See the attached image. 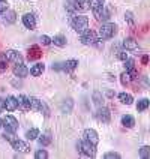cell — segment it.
<instances>
[{
	"label": "cell",
	"mask_w": 150,
	"mask_h": 159,
	"mask_svg": "<svg viewBox=\"0 0 150 159\" xmlns=\"http://www.w3.org/2000/svg\"><path fill=\"white\" fill-rule=\"evenodd\" d=\"M116 32H117V26H116L114 23H105V24H102L101 29H99L98 38L102 39V41H105V39L113 38V36L116 35Z\"/></svg>",
	"instance_id": "1"
},
{
	"label": "cell",
	"mask_w": 150,
	"mask_h": 159,
	"mask_svg": "<svg viewBox=\"0 0 150 159\" xmlns=\"http://www.w3.org/2000/svg\"><path fill=\"white\" fill-rule=\"evenodd\" d=\"M71 26L77 33H83L89 27V18L86 15H75L71 20Z\"/></svg>",
	"instance_id": "2"
},
{
	"label": "cell",
	"mask_w": 150,
	"mask_h": 159,
	"mask_svg": "<svg viewBox=\"0 0 150 159\" xmlns=\"http://www.w3.org/2000/svg\"><path fill=\"white\" fill-rule=\"evenodd\" d=\"M77 149L81 155L84 156H90V158H95L96 155V146H93L92 143L86 141V140H81V141L77 143Z\"/></svg>",
	"instance_id": "3"
},
{
	"label": "cell",
	"mask_w": 150,
	"mask_h": 159,
	"mask_svg": "<svg viewBox=\"0 0 150 159\" xmlns=\"http://www.w3.org/2000/svg\"><path fill=\"white\" fill-rule=\"evenodd\" d=\"M2 126L5 128V131H8V132H17L18 131V120L14 117V116H5L3 117V120H2Z\"/></svg>",
	"instance_id": "4"
},
{
	"label": "cell",
	"mask_w": 150,
	"mask_h": 159,
	"mask_svg": "<svg viewBox=\"0 0 150 159\" xmlns=\"http://www.w3.org/2000/svg\"><path fill=\"white\" fill-rule=\"evenodd\" d=\"M81 42L84 45H96V42H99V41H98V33L95 30L86 29V30L81 33Z\"/></svg>",
	"instance_id": "5"
},
{
	"label": "cell",
	"mask_w": 150,
	"mask_h": 159,
	"mask_svg": "<svg viewBox=\"0 0 150 159\" xmlns=\"http://www.w3.org/2000/svg\"><path fill=\"white\" fill-rule=\"evenodd\" d=\"M83 140L92 143L93 146H98V143H99V135H98V132L95 129H86L84 134H83Z\"/></svg>",
	"instance_id": "6"
},
{
	"label": "cell",
	"mask_w": 150,
	"mask_h": 159,
	"mask_svg": "<svg viewBox=\"0 0 150 159\" xmlns=\"http://www.w3.org/2000/svg\"><path fill=\"white\" fill-rule=\"evenodd\" d=\"M23 24H24V27L26 29H29V30H33L36 27V15L35 14H32V12H27V14H24L23 15Z\"/></svg>",
	"instance_id": "7"
},
{
	"label": "cell",
	"mask_w": 150,
	"mask_h": 159,
	"mask_svg": "<svg viewBox=\"0 0 150 159\" xmlns=\"http://www.w3.org/2000/svg\"><path fill=\"white\" fill-rule=\"evenodd\" d=\"M96 119L99 120V122H102V123H110V120H111V114H110L108 108H105V107L99 108V110L96 111Z\"/></svg>",
	"instance_id": "8"
},
{
	"label": "cell",
	"mask_w": 150,
	"mask_h": 159,
	"mask_svg": "<svg viewBox=\"0 0 150 159\" xmlns=\"http://www.w3.org/2000/svg\"><path fill=\"white\" fill-rule=\"evenodd\" d=\"M6 59H8V62H12L14 65H20V63H23V57H21V54L18 53V51H14V50H8L6 51Z\"/></svg>",
	"instance_id": "9"
},
{
	"label": "cell",
	"mask_w": 150,
	"mask_h": 159,
	"mask_svg": "<svg viewBox=\"0 0 150 159\" xmlns=\"http://www.w3.org/2000/svg\"><path fill=\"white\" fill-rule=\"evenodd\" d=\"M41 57H42V51H41V48L38 45H33V47L29 48V53H27V59L29 60H38Z\"/></svg>",
	"instance_id": "10"
},
{
	"label": "cell",
	"mask_w": 150,
	"mask_h": 159,
	"mask_svg": "<svg viewBox=\"0 0 150 159\" xmlns=\"http://www.w3.org/2000/svg\"><path fill=\"white\" fill-rule=\"evenodd\" d=\"M74 9L80 12H86L90 9V0H75L74 2Z\"/></svg>",
	"instance_id": "11"
},
{
	"label": "cell",
	"mask_w": 150,
	"mask_h": 159,
	"mask_svg": "<svg viewBox=\"0 0 150 159\" xmlns=\"http://www.w3.org/2000/svg\"><path fill=\"white\" fill-rule=\"evenodd\" d=\"M11 144H12L14 150H17V152H23V153H26V152L30 150V149H29V144L24 143V141H21V140H18V138H15Z\"/></svg>",
	"instance_id": "12"
},
{
	"label": "cell",
	"mask_w": 150,
	"mask_h": 159,
	"mask_svg": "<svg viewBox=\"0 0 150 159\" xmlns=\"http://www.w3.org/2000/svg\"><path fill=\"white\" fill-rule=\"evenodd\" d=\"M125 50H129V51H137L138 50V42L134 39V38H126L123 42H122Z\"/></svg>",
	"instance_id": "13"
},
{
	"label": "cell",
	"mask_w": 150,
	"mask_h": 159,
	"mask_svg": "<svg viewBox=\"0 0 150 159\" xmlns=\"http://www.w3.org/2000/svg\"><path fill=\"white\" fill-rule=\"evenodd\" d=\"M5 108L8 111H15L18 108V101L15 96H8L5 99Z\"/></svg>",
	"instance_id": "14"
},
{
	"label": "cell",
	"mask_w": 150,
	"mask_h": 159,
	"mask_svg": "<svg viewBox=\"0 0 150 159\" xmlns=\"http://www.w3.org/2000/svg\"><path fill=\"white\" fill-rule=\"evenodd\" d=\"M14 74L17 75L18 78H24L29 75V69H27V66H24L23 63H20V65H15L14 66Z\"/></svg>",
	"instance_id": "15"
},
{
	"label": "cell",
	"mask_w": 150,
	"mask_h": 159,
	"mask_svg": "<svg viewBox=\"0 0 150 159\" xmlns=\"http://www.w3.org/2000/svg\"><path fill=\"white\" fill-rule=\"evenodd\" d=\"M17 101H18V108H21L23 111H29L30 110V101H29L27 96L21 95V96L17 98Z\"/></svg>",
	"instance_id": "16"
},
{
	"label": "cell",
	"mask_w": 150,
	"mask_h": 159,
	"mask_svg": "<svg viewBox=\"0 0 150 159\" xmlns=\"http://www.w3.org/2000/svg\"><path fill=\"white\" fill-rule=\"evenodd\" d=\"M44 69H45L44 63H36V65H33V66L30 68V71H29V72H30L33 77H39V75H42Z\"/></svg>",
	"instance_id": "17"
},
{
	"label": "cell",
	"mask_w": 150,
	"mask_h": 159,
	"mask_svg": "<svg viewBox=\"0 0 150 159\" xmlns=\"http://www.w3.org/2000/svg\"><path fill=\"white\" fill-rule=\"evenodd\" d=\"M119 101L122 102V104H125V105H131L134 102V98L129 95V93H126V92H123V93H120L119 95Z\"/></svg>",
	"instance_id": "18"
},
{
	"label": "cell",
	"mask_w": 150,
	"mask_h": 159,
	"mask_svg": "<svg viewBox=\"0 0 150 159\" xmlns=\"http://www.w3.org/2000/svg\"><path fill=\"white\" fill-rule=\"evenodd\" d=\"M122 125L126 126V128H134V126H135V119H134L132 116L126 114L122 117Z\"/></svg>",
	"instance_id": "19"
},
{
	"label": "cell",
	"mask_w": 150,
	"mask_h": 159,
	"mask_svg": "<svg viewBox=\"0 0 150 159\" xmlns=\"http://www.w3.org/2000/svg\"><path fill=\"white\" fill-rule=\"evenodd\" d=\"M72 105H74V102H72V99H66V101H63L62 107H60V110H62V113H66V114H69L72 111Z\"/></svg>",
	"instance_id": "20"
},
{
	"label": "cell",
	"mask_w": 150,
	"mask_h": 159,
	"mask_svg": "<svg viewBox=\"0 0 150 159\" xmlns=\"http://www.w3.org/2000/svg\"><path fill=\"white\" fill-rule=\"evenodd\" d=\"M77 66H78V60H75V59L66 60V62L63 63V69H65V71H74Z\"/></svg>",
	"instance_id": "21"
},
{
	"label": "cell",
	"mask_w": 150,
	"mask_h": 159,
	"mask_svg": "<svg viewBox=\"0 0 150 159\" xmlns=\"http://www.w3.org/2000/svg\"><path fill=\"white\" fill-rule=\"evenodd\" d=\"M51 42H54V45H57V47H65L66 45V38L63 35H57L51 39Z\"/></svg>",
	"instance_id": "22"
},
{
	"label": "cell",
	"mask_w": 150,
	"mask_h": 159,
	"mask_svg": "<svg viewBox=\"0 0 150 159\" xmlns=\"http://www.w3.org/2000/svg\"><path fill=\"white\" fill-rule=\"evenodd\" d=\"M150 105V102H149V99H140L138 101V104H137V111H146L147 108H149Z\"/></svg>",
	"instance_id": "23"
},
{
	"label": "cell",
	"mask_w": 150,
	"mask_h": 159,
	"mask_svg": "<svg viewBox=\"0 0 150 159\" xmlns=\"http://www.w3.org/2000/svg\"><path fill=\"white\" fill-rule=\"evenodd\" d=\"M8 59H6V54L5 53H0V74L5 72L8 69Z\"/></svg>",
	"instance_id": "24"
},
{
	"label": "cell",
	"mask_w": 150,
	"mask_h": 159,
	"mask_svg": "<svg viewBox=\"0 0 150 159\" xmlns=\"http://www.w3.org/2000/svg\"><path fill=\"white\" fill-rule=\"evenodd\" d=\"M38 137H39V131H38L36 128H32V129H29L26 132V138L30 140V141H32V140H36Z\"/></svg>",
	"instance_id": "25"
},
{
	"label": "cell",
	"mask_w": 150,
	"mask_h": 159,
	"mask_svg": "<svg viewBox=\"0 0 150 159\" xmlns=\"http://www.w3.org/2000/svg\"><path fill=\"white\" fill-rule=\"evenodd\" d=\"M38 140H39V143H41V146H50L51 141H53L50 134H44L42 137H38Z\"/></svg>",
	"instance_id": "26"
},
{
	"label": "cell",
	"mask_w": 150,
	"mask_h": 159,
	"mask_svg": "<svg viewBox=\"0 0 150 159\" xmlns=\"http://www.w3.org/2000/svg\"><path fill=\"white\" fill-rule=\"evenodd\" d=\"M29 101H30V110H33V111H39V108H41V101L39 99H36V98H29Z\"/></svg>",
	"instance_id": "27"
},
{
	"label": "cell",
	"mask_w": 150,
	"mask_h": 159,
	"mask_svg": "<svg viewBox=\"0 0 150 159\" xmlns=\"http://www.w3.org/2000/svg\"><path fill=\"white\" fill-rule=\"evenodd\" d=\"M15 12L14 11H8L6 9V14H5V23H8V24H11V23H14L15 21Z\"/></svg>",
	"instance_id": "28"
},
{
	"label": "cell",
	"mask_w": 150,
	"mask_h": 159,
	"mask_svg": "<svg viewBox=\"0 0 150 159\" xmlns=\"http://www.w3.org/2000/svg\"><path fill=\"white\" fill-rule=\"evenodd\" d=\"M125 20L128 21V24L131 27L135 26V18H134V14L131 11H126V12H125Z\"/></svg>",
	"instance_id": "29"
},
{
	"label": "cell",
	"mask_w": 150,
	"mask_h": 159,
	"mask_svg": "<svg viewBox=\"0 0 150 159\" xmlns=\"http://www.w3.org/2000/svg\"><path fill=\"white\" fill-rule=\"evenodd\" d=\"M140 158H143V159L150 158V147L149 146H143L141 149H140Z\"/></svg>",
	"instance_id": "30"
},
{
	"label": "cell",
	"mask_w": 150,
	"mask_h": 159,
	"mask_svg": "<svg viewBox=\"0 0 150 159\" xmlns=\"http://www.w3.org/2000/svg\"><path fill=\"white\" fill-rule=\"evenodd\" d=\"M93 101H95V104L96 105H102V102H104V98H102V93L101 92H93Z\"/></svg>",
	"instance_id": "31"
},
{
	"label": "cell",
	"mask_w": 150,
	"mask_h": 159,
	"mask_svg": "<svg viewBox=\"0 0 150 159\" xmlns=\"http://www.w3.org/2000/svg\"><path fill=\"white\" fill-rule=\"evenodd\" d=\"M120 81H122V84H123V86H128V84L132 81V78H131V75L128 74V71L123 72V74L120 75Z\"/></svg>",
	"instance_id": "32"
},
{
	"label": "cell",
	"mask_w": 150,
	"mask_h": 159,
	"mask_svg": "<svg viewBox=\"0 0 150 159\" xmlns=\"http://www.w3.org/2000/svg\"><path fill=\"white\" fill-rule=\"evenodd\" d=\"M123 62H125L126 71H131V69L135 68V60H134V59H126V60H123Z\"/></svg>",
	"instance_id": "33"
},
{
	"label": "cell",
	"mask_w": 150,
	"mask_h": 159,
	"mask_svg": "<svg viewBox=\"0 0 150 159\" xmlns=\"http://www.w3.org/2000/svg\"><path fill=\"white\" fill-rule=\"evenodd\" d=\"M3 138L6 140V141H9V143H12L17 137H15V134L14 132H8V131H5V134H3Z\"/></svg>",
	"instance_id": "34"
},
{
	"label": "cell",
	"mask_w": 150,
	"mask_h": 159,
	"mask_svg": "<svg viewBox=\"0 0 150 159\" xmlns=\"http://www.w3.org/2000/svg\"><path fill=\"white\" fill-rule=\"evenodd\" d=\"M39 111H42L45 117H50V110H48V107H47V104H45L44 101H41V108H39Z\"/></svg>",
	"instance_id": "35"
},
{
	"label": "cell",
	"mask_w": 150,
	"mask_h": 159,
	"mask_svg": "<svg viewBox=\"0 0 150 159\" xmlns=\"http://www.w3.org/2000/svg\"><path fill=\"white\" fill-rule=\"evenodd\" d=\"M104 158L105 159H119L120 158V155H119L117 152H108V153L104 155Z\"/></svg>",
	"instance_id": "36"
},
{
	"label": "cell",
	"mask_w": 150,
	"mask_h": 159,
	"mask_svg": "<svg viewBox=\"0 0 150 159\" xmlns=\"http://www.w3.org/2000/svg\"><path fill=\"white\" fill-rule=\"evenodd\" d=\"M36 159H47L48 158V153H47V150H38L35 155Z\"/></svg>",
	"instance_id": "37"
},
{
	"label": "cell",
	"mask_w": 150,
	"mask_h": 159,
	"mask_svg": "<svg viewBox=\"0 0 150 159\" xmlns=\"http://www.w3.org/2000/svg\"><path fill=\"white\" fill-rule=\"evenodd\" d=\"M41 42H42V45L53 44V42H51V38H50V36H47V35H42V36H41Z\"/></svg>",
	"instance_id": "38"
},
{
	"label": "cell",
	"mask_w": 150,
	"mask_h": 159,
	"mask_svg": "<svg viewBox=\"0 0 150 159\" xmlns=\"http://www.w3.org/2000/svg\"><path fill=\"white\" fill-rule=\"evenodd\" d=\"M117 57H119L120 60H126V59H128V53H126V50L119 51V53H117Z\"/></svg>",
	"instance_id": "39"
},
{
	"label": "cell",
	"mask_w": 150,
	"mask_h": 159,
	"mask_svg": "<svg viewBox=\"0 0 150 159\" xmlns=\"http://www.w3.org/2000/svg\"><path fill=\"white\" fill-rule=\"evenodd\" d=\"M6 9H8V3H6V2H0V15L5 14Z\"/></svg>",
	"instance_id": "40"
},
{
	"label": "cell",
	"mask_w": 150,
	"mask_h": 159,
	"mask_svg": "<svg viewBox=\"0 0 150 159\" xmlns=\"http://www.w3.org/2000/svg\"><path fill=\"white\" fill-rule=\"evenodd\" d=\"M62 66H63L62 63H56V65H53V69H56V71H59V69H63Z\"/></svg>",
	"instance_id": "41"
},
{
	"label": "cell",
	"mask_w": 150,
	"mask_h": 159,
	"mask_svg": "<svg viewBox=\"0 0 150 159\" xmlns=\"http://www.w3.org/2000/svg\"><path fill=\"white\" fill-rule=\"evenodd\" d=\"M147 62H149V56H143L141 63H143V65H147Z\"/></svg>",
	"instance_id": "42"
},
{
	"label": "cell",
	"mask_w": 150,
	"mask_h": 159,
	"mask_svg": "<svg viewBox=\"0 0 150 159\" xmlns=\"http://www.w3.org/2000/svg\"><path fill=\"white\" fill-rule=\"evenodd\" d=\"M3 108H5V101H3V99L0 98V113L3 111Z\"/></svg>",
	"instance_id": "43"
},
{
	"label": "cell",
	"mask_w": 150,
	"mask_h": 159,
	"mask_svg": "<svg viewBox=\"0 0 150 159\" xmlns=\"http://www.w3.org/2000/svg\"><path fill=\"white\" fill-rule=\"evenodd\" d=\"M0 128H2V120H0Z\"/></svg>",
	"instance_id": "44"
},
{
	"label": "cell",
	"mask_w": 150,
	"mask_h": 159,
	"mask_svg": "<svg viewBox=\"0 0 150 159\" xmlns=\"http://www.w3.org/2000/svg\"><path fill=\"white\" fill-rule=\"evenodd\" d=\"M0 2H6V0H0Z\"/></svg>",
	"instance_id": "45"
}]
</instances>
